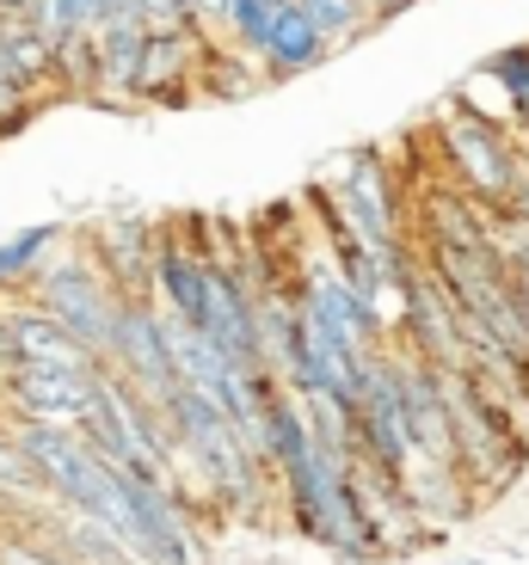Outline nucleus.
<instances>
[{"mask_svg":"<svg viewBox=\"0 0 529 565\" xmlns=\"http://www.w3.org/2000/svg\"><path fill=\"white\" fill-rule=\"evenodd\" d=\"M253 62H258V74H265V86H272V81H301V74H315V68H327V62H332V43L308 25V13H301L296 0H284Z\"/></svg>","mask_w":529,"mask_h":565,"instance_id":"10","label":"nucleus"},{"mask_svg":"<svg viewBox=\"0 0 529 565\" xmlns=\"http://www.w3.org/2000/svg\"><path fill=\"white\" fill-rule=\"evenodd\" d=\"M62 241H68V222H31V227H19V234H7V241H0V296H19Z\"/></svg>","mask_w":529,"mask_h":565,"instance_id":"14","label":"nucleus"},{"mask_svg":"<svg viewBox=\"0 0 529 565\" xmlns=\"http://www.w3.org/2000/svg\"><path fill=\"white\" fill-rule=\"evenodd\" d=\"M394 382H401V412H406V437L413 455L431 467H456V430H449V394H444V369L419 351L394 356Z\"/></svg>","mask_w":529,"mask_h":565,"instance_id":"7","label":"nucleus"},{"mask_svg":"<svg viewBox=\"0 0 529 565\" xmlns=\"http://www.w3.org/2000/svg\"><path fill=\"white\" fill-rule=\"evenodd\" d=\"M19 363V351H13V332H7V308H0V375Z\"/></svg>","mask_w":529,"mask_h":565,"instance_id":"21","label":"nucleus"},{"mask_svg":"<svg viewBox=\"0 0 529 565\" xmlns=\"http://www.w3.org/2000/svg\"><path fill=\"white\" fill-rule=\"evenodd\" d=\"M431 136H437V148H444L449 172H456V184L468 191V198H480V203L511 198L517 167H523V148H517V136L499 124V117L474 111V105L456 93L444 111L431 117Z\"/></svg>","mask_w":529,"mask_h":565,"instance_id":"2","label":"nucleus"},{"mask_svg":"<svg viewBox=\"0 0 529 565\" xmlns=\"http://www.w3.org/2000/svg\"><path fill=\"white\" fill-rule=\"evenodd\" d=\"M142 43H148V19H105L93 31V50H99V93L105 105H136V74H142Z\"/></svg>","mask_w":529,"mask_h":565,"instance_id":"13","label":"nucleus"},{"mask_svg":"<svg viewBox=\"0 0 529 565\" xmlns=\"http://www.w3.org/2000/svg\"><path fill=\"white\" fill-rule=\"evenodd\" d=\"M105 19H112L105 0H38L31 25H38L50 43H62V38H86V31H99Z\"/></svg>","mask_w":529,"mask_h":565,"instance_id":"16","label":"nucleus"},{"mask_svg":"<svg viewBox=\"0 0 529 565\" xmlns=\"http://www.w3.org/2000/svg\"><path fill=\"white\" fill-rule=\"evenodd\" d=\"M198 25H148L142 74H136V105H186L198 99V62H203Z\"/></svg>","mask_w":529,"mask_h":565,"instance_id":"8","label":"nucleus"},{"mask_svg":"<svg viewBox=\"0 0 529 565\" xmlns=\"http://www.w3.org/2000/svg\"><path fill=\"white\" fill-rule=\"evenodd\" d=\"M43 99H31L25 86H13L7 74H0V136H13V129H25V117L38 111Z\"/></svg>","mask_w":529,"mask_h":565,"instance_id":"18","label":"nucleus"},{"mask_svg":"<svg viewBox=\"0 0 529 565\" xmlns=\"http://www.w3.org/2000/svg\"><path fill=\"white\" fill-rule=\"evenodd\" d=\"M449 565H487V559H449Z\"/></svg>","mask_w":529,"mask_h":565,"instance_id":"24","label":"nucleus"},{"mask_svg":"<svg viewBox=\"0 0 529 565\" xmlns=\"http://www.w3.org/2000/svg\"><path fill=\"white\" fill-rule=\"evenodd\" d=\"M375 7H382V13H406V7H413V0H375Z\"/></svg>","mask_w":529,"mask_h":565,"instance_id":"23","label":"nucleus"},{"mask_svg":"<svg viewBox=\"0 0 529 565\" xmlns=\"http://www.w3.org/2000/svg\"><path fill=\"white\" fill-rule=\"evenodd\" d=\"M351 430H358V461L375 473H406L419 461L413 437H406V412H401V382H394V356L375 351L370 375L358 387V406H351Z\"/></svg>","mask_w":529,"mask_h":565,"instance_id":"4","label":"nucleus"},{"mask_svg":"<svg viewBox=\"0 0 529 565\" xmlns=\"http://www.w3.org/2000/svg\"><path fill=\"white\" fill-rule=\"evenodd\" d=\"M203 277H210V253H198L179 234H160V253H155V301L160 308L203 326Z\"/></svg>","mask_w":529,"mask_h":565,"instance_id":"12","label":"nucleus"},{"mask_svg":"<svg viewBox=\"0 0 529 565\" xmlns=\"http://www.w3.org/2000/svg\"><path fill=\"white\" fill-rule=\"evenodd\" d=\"M93 375H99V363H13L0 375V412H7V424H81L86 399H93Z\"/></svg>","mask_w":529,"mask_h":565,"instance_id":"6","label":"nucleus"},{"mask_svg":"<svg viewBox=\"0 0 529 565\" xmlns=\"http://www.w3.org/2000/svg\"><path fill=\"white\" fill-rule=\"evenodd\" d=\"M19 296H31L38 308H50L62 326H68L74 339L86 344V351L105 363V344H112V320H117V282L99 270V258H93V246L81 241V234H68V241L56 246V253L38 265V277L19 289Z\"/></svg>","mask_w":529,"mask_h":565,"instance_id":"1","label":"nucleus"},{"mask_svg":"<svg viewBox=\"0 0 529 565\" xmlns=\"http://www.w3.org/2000/svg\"><path fill=\"white\" fill-rule=\"evenodd\" d=\"M105 369H112V375H124V382L136 387V394H148V399H167L172 387H179L155 296H124V301H117L112 344H105Z\"/></svg>","mask_w":529,"mask_h":565,"instance_id":"5","label":"nucleus"},{"mask_svg":"<svg viewBox=\"0 0 529 565\" xmlns=\"http://www.w3.org/2000/svg\"><path fill=\"white\" fill-rule=\"evenodd\" d=\"M0 308H7V332H13L19 363H74V369H93V363H99V356L86 351V344L74 339L56 313L38 308L31 296H0Z\"/></svg>","mask_w":529,"mask_h":565,"instance_id":"11","label":"nucleus"},{"mask_svg":"<svg viewBox=\"0 0 529 565\" xmlns=\"http://www.w3.org/2000/svg\"><path fill=\"white\" fill-rule=\"evenodd\" d=\"M148 25H191V0H136Z\"/></svg>","mask_w":529,"mask_h":565,"instance_id":"19","label":"nucleus"},{"mask_svg":"<svg viewBox=\"0 0 529 565\" xmlns=\"http://www.w3.org/2000/svg\"><path fill=\"white\" fill-rule=\"evenodd\" d=\"M99 258V270L117 282V296H155V253H160V227L148 215H112V222L86 227L81 234Z\"/></svg>","mask_w":529,"mask_h":565,"instance_id":"9","label":"nucleus"},{"mask_svg":"<svg viewBox=\"0 0 529 565\" xmlns=\"http://www.w3.org/2000/svg\"><path fill=\"white\" fill-rule=\"evenodd\" d=\"M332 215H339L358 241H370L375 253H388V246L406 241L401 227V203H394V172H388L382 148H351L339 167V179H332Z\"/></svg>","mask_w":529,"mask_h":565,"instance_id":"3","label":"nucleus"},{"mask_svg":"<svg viewBox=\"0 0 529 565\" xmlns=\"http://www.w3.org/2000/svg\"><path fill=\"white\" fill-rule=\"evenodd\" d=\"M296 7L308 13V25L332 43V56H339V50H351L358 38H370L375 19H382V7H375V0H296Z\"/></svg>","mask_w":529,"mask_h":565,"instance_id":"15","label":"nucleus"},{"mask_svg":"<svg viewBox=\"0 0 529 565\" xmlns=\"http://www.w3.org/2000/svg\"><path fill=\"white\" fill-rule=\"evenodd\" d=\"M0 13H19V19H31V13H38V0H0Z\"/></svg>","mask_w":529,"mask_h":565,"instance_id":"22","label":"nucleus"},{"mask_svg":"<svg viewBox=\"0 0 529 565\" xmlns=\"http://www.w3.org/2000/svg\"><path fill=\"white\" fill-rule=\"evenodd\" d=\"M511 289H517L523 320H529V227H517V241H511Z\"/></svg>","mask_w":529,"mask_h":565,"instance_id":"20","label":"nucleus"},{"mask_svg":"<svg viewBox=\"0 0 529 565\" xmlns=\"http://www.w3.org/2000/svg\"><path fill=\"white\" fill-rule=\"evenodd\" d=\"M0 565H68L50 541L25 535V529H0Z\"/></svg>","mask_w":529,"mask_h":565,"instance_id":"17","label":"nucleus"}]
</instances>
